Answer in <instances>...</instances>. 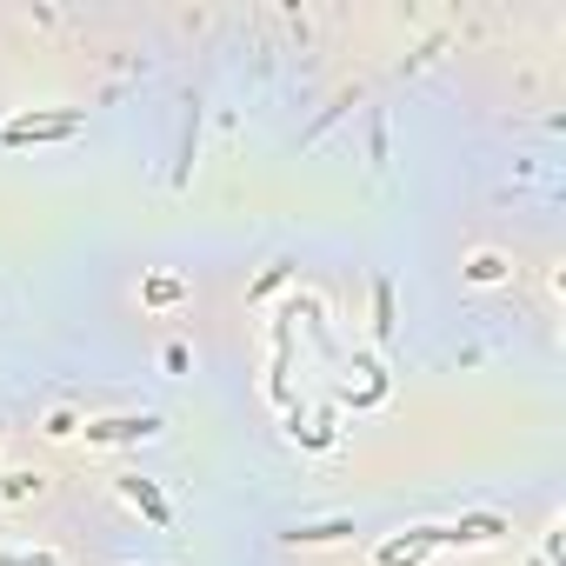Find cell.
Wrapping results in <instances>:
<instances>
[{"instance_id": "cell-1", "label": "cell", "mask_w": 566, "mask_h": 566, "mask_svg": "<svg viewBox=\"0 0 566 566\" xmlns=\"http://www.w3.org/2000/svg\"><path fill=\"white\" fill-rule=\"evenodd\" d=\"M80 120H88L80 107H60V114H14L8 127H0V140H8V147H21V140H73Z\"/></svg>"}, {"instance_id": "cell-2", "label": "cell", "mask_w": 566, "mask_h": 566, "mask_svg": "<svg viewBox=\"0 0 566 566\" xmlns=\"http://www.w3.org/2000/svg\"><path fill=\"white\" fill-rule=\"evenodd\" d=\"M440 546H447V527H407L373 553V566H427V553H440Z\"/></svg>"}, {"instance_id": "cell-3", "label": "cell", "mask_w": 566, "mask_h": 566, "mask_svg": "<svg viewBox=\"0 0 566 566\" xmlns=\"http://www.w3.org/2000/svg\"><path fill=\"white\" fill-rule=\"evenodd\" d=\"M160 420L153 414H114V420H88V447H134V440H153Z\"/></svg>"}, {"instance_id": "cell-4", "label": "cell", "mask_w": 566, "mask_h": 566, "mask_svg": "<svg viewBox=\"0 0 566 566\" xmlns=\"http://www.w3.org/2000/svg\"><path fill=\"white\" fill-rule=\"evenodd\" d=\"M120 500H127V507H140V513H147L153 527H174V507L160 500V494L147 487V480H120Z\"/></svg>"}, {"instance_id": "cell-5", "label": "cell", "mask_w": 566, "mask_h": 566, "mask_svg": "<svg viewBox=\"0 0 566 566\" xmlns=\"http://www.w3.org/2000/svg\"><path fill=\"white\" fill-rule=\"evenodd\" d=\"M507 274H513V261H507V254H494V247H480V254L466 261V280H473V287H500Z\"/></svg>"}, {"instance_id": "cell-6", "label": "cell", "mask_w": 566, "mask_h": 566, "mask_svg": "<svg viewBox=\"0 0 566 566\" xmlns=\"http://www.w3.org/2000/svg\"><path fill=\"white\" fill-rule=\"evenodd\" d=\"M354 533V520H320V527H293L287 540L293 546H334V540H347Z\"/></svg>"}, {"instance_id": "cell-7", "label": "cell", "mask_w": 566, "mask_h": 566, "mask_svg": "<svg viewBox=\"0 0 566 566\" xmlns=\"http://www.w3.org/2000/svg\"><path fill=\"white\" fill-rule=\"evenodd\" d=\"M0 566H60V553H47V546H0Z\"/></svg>"}, {"instance_id": "cell-8", "label": "cell", "mask_w": 566, "mask_h": 566, "mask_svg": "<svg viewBox=\"0 0 566 566\" xmlns=\"http://www.w3.org/2000/svg\"><path fill=\"white\" fill-rule=\"evenodd\" d=\"M174 300H181V280H168V274L147 280V307H174Z\"/></svg>"}, {"instance_id": "cell-9", "label": "cell", "mask_w": 566, "mask_h": 566, "mask_svg": "<svg viewBox=\"0 0 566 566\" xmlns=\"http://www.w3.org/2000/svg\"><path fill=\"white\" fill-rule=\"evenodd\" d=\"M41 434H47V440H73V434H80V420L60 407V414H47V427H41Z\"/></svg>"}]
</instances>
